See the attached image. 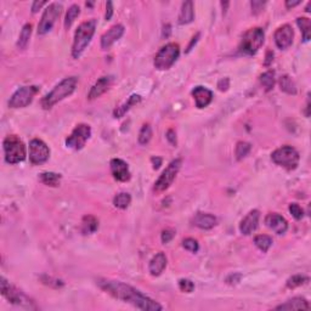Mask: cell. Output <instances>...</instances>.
Listing matches in <instances>:
<instances>
[{"label": "cell", "mask_w": 311, "mask_h": 311, "mask_svg": "<svg viewBox=\"0 0 311 311\" xmlns=\"http://www.w3.org/2000/svg\"><path fill=\"white\" fill-rule=\"evenodd\" d=\"M151 138H152V128H151L150 124H143L140 133H139V143L146 145V143L150 142Z\"/></svg>", "instance_id": "obj_36"}, {"label": "cell", "mask_w": 311, "mask_h": 311, "mask_svg": "<svg viewBox=\"0 0 311 311\" xmlns=\"http://www.w3.org/2000/svg\"><path fill=\"white\" fill-rule=\"evenodd\" d=\"M217 218L208 213H197L192 218V224L197 226L198 229L210 230L217 225Z\"/></svg>", "instance_id": "obj_21"}, {"label": "cell", "mask_w": 311, "mask_h": 311, "mask_svg": "<svg viewBox=\"0 0 311 311\" xmlns=\"http://www.w3.org/2000/svg\"><path fill=\"white\" fill-rule=\"evenodd\" d=\"M254 243L263 253H266L272 246V238L267 235H258L255 236Z\"/></svg>", "instance_id": "obj_30"}, {"label": "cell", "mask_w": 311, "mask_h": 311, "mask_svg": "<svg viewBox=\"0 0 311 311\" xmlns=\"http://www.w3.org/2000/svg\"><path fill=\"white\" fill-rule=\"evenodd\" d=\"M79 14H80L79 6L76 5V4L72 5L66 14V18H64V27L66 28L71 27V26L73 25L74 21H76V18L79 16Z\"/></svg>", "instance_id": "obj_34"}, {"label": "cell", "mask_w": 311, "mask_h": 311, "mask_svg": "<svg viewBox=\"0 0 311 311\" xmlns=\"http://www.w3.org/2000/svg\"><path fill=\"white\" fill-rule=\"evenodd\" d=\"M179 288H180L181 292L184 293H192L193 289H195V284H193L192 281L186 279L179 280Z\"/></svg>", "instance_id": "obj_39"}, {"label": "cell", "mask_w": 311, "mask_h": 311, "mask_svg": "<svg viewBox=\"0 0 311 311\" xmlns=\"http://www.w3.org/2000/svg\"><path fill=\"white\" fill-rule=\"evenodd\" d=\"M183 247L191 253H197L198 249H200V245H198V242L195 238H186V240H184Z\"/></svg>", "instance_id": "obj_38"}, {"label": "cell", "mask_w": 311, "mask_h": 311, "mask_svg": "<svg viewBox=\"0 0 311 311\" xmlns=\"http://www.w3.org/2000/svg\"><path fill=\"white\" fill-rule=\"evenodd\" d=\"M40 181L44 185L51 186V187H56L61 183V175L56 173H51V171H47V173L40 174Z\"/></svg>", "instance_id": "obj_27"}, {"label": "cell", "mask_w": 311, "mask_h": 311, "mask_svg": "<svg viewBox=\"0 0 311 311\" xmlns=\"http://www.w3.org/2000/svg\"><path fill=\"white\" fill-rule=\"evenodd\" d=\"M280 87H281L282 92L287 93V94L294 95L296 93L295 84H294V82L292 80V78L289 76L281 77V79H280Z\"/></svg>", "instance_id": "obj_32"}, {"label": "cell", "mask_w": 311, "mask_h": 311, "mask_svg": "<svg viewBox=\"0 0 311 311\" xmlns=\"http://www.w3.org/2000/svg\"><path fill=\"white\" fill-rule=\"evenodd\" d=\"M167 267V257L164 253L159 252L151 259L148 270L152 276H159Z\"/></svg>", "instance_id": "obj_22"}, {"label": "cell", "mask_w": 311, "mask_h": 311, "mask_svg": "<svg viewBox=\"0 0 311 311\" xmlns=\"http://www.w3.org/2000/svg\"><path fill=\"white\" fill-rule=\"evenodd\" d=\"M96 25V20L92 18V20L80 23L79 27L77 28L76 34H74L73 47H72V56H73V59H79L80 55L84 52L88 45L90 44L95 34Z\"/></svg>", "instance_id": "obj_3"}, {"label": "cell", "mask_w": 311, "mask_h": 311, "mask_svg": "<svg viewBox=\"0 0 311 311\" xmlns=\"http://www.w3.org/2000/svg\"><path fill=\"white\" fill-rule=\"evenodd\" d=\"M299 153L292 146H282L274 151L271 155V159L275 164L287 169V171H294L299 163Z\"/></svg>", "instance_id": "obj_7"}, {"label": "cell", "mask_w": 311, "mask_h": 311, "mask_svg": "<svg viewBox=\"0 0 311 311\" xmlns=\"http://www.w3.org/2000/svg\"><path fill=\"white\" fill-rule=\"evenodd\" d=\"M99 229V220L94 215H85L82 220V233L92 235Z\"/></svg>", "instance_id": "obj_26"}, {"label": "cell", "mask_w": 311, "mask_h": 311, "mask_svg": "<svg viewBox=\"0 0 311 311\" xmlns=\"http://www.w3.org/2000/svg\"><path fill=\"white\" fill-rule=\"evenodd\" d=\"M3 146L4 152H5V161L9 164H17L26 159V156H27L26 146L18 136H6L3 142Z\"/></svg>", "instance_id": "obj_5"}, {"label": "cell", "mask_w": 311, "mask_h": 311, "mask_svg": "<svg viewBox=\"0 0 311 311\" xmlns=\"http://www.w3.org/2000/svg\"><path fill=\"white\" fill-rule=\"evenodd\" d=\"M124 34V27L122 25H114L101 37L102 50H109L117 40L122 38Z\"/></svg>", "instance_id": "obj_18"}, {"label": "cell", "mask_w": 311, "mask_h": 311, "mask_svg": "<svg viewBox=\"0 0 311 311\" xmlns=\"http://www.w3.org/2000/svg\"><path fill=\"white\" fill-rule=\"evenodd\" d=\"M47 4V1H34L32 5V13L35 14L39 11V9H42V6H44Z\"/></svg>", "instance_id": "obj_45"}, {"label": "cell", "mask_w": 311, "mask_h": 311, "mask_svg": "<svg viewBox=\"0 0 311 311\" xmlns=\"http://www.w3.org/2000/svg\"><path fill=\"white\" fill-rule=\"evenodd\" d=\"M198 37H200V34H197V35H196V37H193V38H192V42H191V44L188 45V47H187V52L190 51L191 49H192V45H193V44H196V42H197Z\"/></svg>", "instance_id": "obj_48"}, {"label": "cell", "mask_w": 311, "mask_h": 311, "mask_svg": "<svg viewBox=\"0 0 311 311\" xmlns=\"http://www.w3.org/2000/svg\"><path fill=\"white\" fill-rule=\"evenodd\" d=\"M151 162H152L153 164V169H158L162 164V159L158 158V157H152Z\"/></svg>", "instance_id": "obj_46"}, {"label": "cell", "mask_w": 311, "mask_h": 311, "mask_svg": "<svg viewBox=\"0 0 311 311\" xmlns=\"http://www.w3.org/2000/svg\"><path fill=\"white\" fill-rule=\"evenodd\" d=\"M289 213L293 215V218L295 220H301L304 217L303 208H301L299 204H296V203H292V204H289Z\"/></svg>", "instance_id": "obj_40"}, {"label": "cell", "mask_w": 311, "mask_h": 311, "mask_svg": "<svg viewBox=\"0 0 311 311\" xmlns=\"http://www.w3.org/2000/svg\"><path fill=\"white\" fill-rule=\"evenodd\" d=\"M265 224L269 229H271L277 235H283L288 230V222L282 215L277 213H271L265 218Z\"/></svg>", "instance_id": "obj_17"}, {"label": "cell", "mask_w": 311, "mask_h": 311, "mask_svg": "<svg viewBox=\"0 0 311 311\" xmlns=\"http://www.w3.org/2000/svg\"><path fill=\"white\" fill-rule=\"evenodd\" d=\"M112 15H113V4L111 1H107L106 4V20L109 21L112 18Z\"/></svg>", "instance_id": "obj_44"}, {"label": "cell", "mask_w": 311, "mask_h": 311, "mask_svg": "<svg viewBox=\"0 0 311 311\" xmlns=\"http://www.w3.org/2000/svg\"><path fill=\"white\" fill-rule=\"evenodd\" d=\"M50 157V150L40 139H33L30 142V161L34 166L45 163Z\"/></svg>", "instance_id": "obj_13"}, {"label": "cell", "mask_w": 311, "mask_h": 311, "mask_svg": "<svg viewBox=\"0 0 311 311\" xmlns=\"http://www.w3.org/2000/svg\"><path fill=\"white\" fill-rule=\"evenodd\" d=\"M250 6H252V13L254 14V15H257V14H259L260 11L264 9L265 6V1H259V0H254V1H252L250 3Z\"/></svg>", "instance_id": "obj_42"}, {"label": "cell", "mask_w": 311, "mask_h": 311, "mask_svg": "<svg viewBox=\"0 0 311 311\" xmlns=\"http://www.w3.org/2000/svg\"><path fill=\"white\" fill-rule=\"evenodd\" d=\"M78 85L77 77H68L59 83L49 94L45 95L42 100V107L44 109H50L57 102L62 101L66 97L71 96Z\"/></svg>", "instance_id": "obj_2"}, {"label": "cell", "mask_w": 311, "mask_h": 311, "mask_svg": "<svg viewBox=\"0 0 311 311\" xmlns=\"http://www.w3.org/2000/svg\"><path fill=\"white\" fill-rule=\"evenodd\" d=\"M181 164H183L181 159H174V161L167 167L166 171L162 173V175L159 176L158 180L156 181L155 184V190L157 191V192H163V191L168 190V188L171 187L174 179L176 178L179 171H180Z\"/></svg>", "instance_id": "obj_11"}, {"label": "cell", "mask_w": 311, "mask_h": 311, "mask_svg": "<svg viewBox=\"0 0 311 311\" xmlns=\"http://www.w3.org/2000/svg\"><path fill=\"white\" fill-rule=\"evenodd\" d=\"M131 202V196L126 192H121L114 197L113 204L116 208L119 209H126Z\"/></svg>", "instance_id": "obj_31"}, {"label": "cell", "mask_w": 311, "mask_h": 311, "mask_svg": "<svg viewBox=\"0 0 311 311\" xmlns=\"http://www.w3.org/2000/svg\"><path fill=\"white\" fill-rule=\"evenodd\" d=\"M195 20V10H193L192 1H185L181 6L180 15H179V25H188Z\"/></svg>", "instance_id": "obj_24"}, {"label": "cell", "mask_w": 311, "mask_h": 311, "mask_svg": "<svg viewBox=\"0 0 311 311\" xmlns=\"http://www.w3.org/2000/svg\"><path fill=\"white\" fill-rule=\"evenodd\" d=\"M112 82H113V77L112 76L101 77V78L97 79V82L93 85L92 89H90L89 95H88V99L94 100L101 96L102 94H105V93L109 90V88L111 87Z\"/></svg>", "instance_id": "obj_19"}, {"label": "cell", "mask_w": 311, "mask_h": 311, "mask_svg": "<svg viewBox=\"0 0 311 311\" xmlns=\"http://www.w3.org/2000/svg\"><path fill=\"white\" fill-rule=\"evenodd\" d=\"M296 25L303 33L304 42H309L311 37V21L308 17H299L296 18Z\"/></svg>", "instance_id": "obj_29"}, {"label": "cell", "mask_w": 311, "mask_h": 311, "mask_svg": "<svg viewBox=\"0 0 311 311\" xmlns=\"http://www.w3.org/2000/svg\"><path fill=\"white\" fill-rule=\"evenodd\" d=\"M140 101H141L140 95H136V94L131 95V96L126 100L125 104H123L122 106L117 107V109H114V112H113L114 118H122V117H123L124 114H125L126 112L131 109V107L135 106V105H138Z\"/></svg>", "instance_id": "obj_25"}, {"label": "cell", "mask_w": 311, "mask_h": 311, "mask_svg": "<svg viewBox=\"0 0 311 311\" xmlns=\"http://www.w3.org/2000/svg\"><path fill=\"white\" fill-rule=\"evenodd\" d=\"M179 55H180L179 45L175 43H169L157 52L153 63H155L156 68L159 69V71H166L175 63L176 60L179 59Z\"/></svg>", "instance_id": "obj_8"}, {"label": "cell", "mask_w": 311, "mask_h": 311, "mask_svg": "<svg viewBox=\"0 0 311 311\" xmlns=\"http://www.w3.org/2000/svg\"><path fill=\"white\" fill-rule=\"evenodd\" d=\"M192 96L198 109H204L213 101L212 90L207 89L204 87H196L192 90Z\"/></svg>", "instance_id": "obj_20"}, {"label": "cell", "mask_w": 311, "mask_h": 311, "mask_svg": "<svg viewBox=\"0 0 311 311\" xmlns=\"http://www.w3.org/2000/svg\"><path fill=\"white\" fill-rule=\"evenodd\" d=\"M31 34H32V25L27 23V25L23 26L22 31H21V33H20V37H18V40H17L18 49L23 50L27 47L28 42H30Z\"/></svg>", "instance_id": "obj_28"}, {"label": "cell", "mask_w": 311, "mask_h": 311, "mask_svg": "<svg viewBox=\"0 0 311 311\" xmlns=\"http://www.w3.org/2000/svg\"><path fill=\"white\" fill-rule=\"evenodd\" d=\"M111 166V173L113 175V178L116 179L117 181H121V183H126V181L130 180V171H129V167L126 164V162H124L123 159L121 158H113L109 163Z\"/></svg>", "instance_id": "obj_15"}, {"label": "cell", "mask_w": 311, "mask_h": 311, "mask_svg": "<svg viewBox=\"0 0 311 311\" xmlns=\"http://www.w3.org/2000/svg\"><path fill=\"white\" fill-rule=\"evenodd\" d=\"M39 92L38 87H22L14 93L11 96L10 101H9V106L11 109H23L27 107L28 105L32 104L33 99H34L35 94Z\"/></svg>", "instance_id": "obj_12"}, {"label": "cell", "mask_w": 311, "mask_h": 311, "mask_svg": "<svg viewBox=\"0 0 311 311\" xmlns=\"http://www.w3.org/2000/svg\"><path fill=\"white\" fill-rule=\"evenodd\" d=\"M97 284H99V287L102 291L109 293L113 298L124 301V303L130 304L134 308L140 309V310L161 311L163 309L162 305H159L157 301L151 299L150 296L145 295L139 289L124 283V282L114 281V280L99 279L97 280Z\"/></svg>", "instance_id": "obj_1"}, {"label": "cell", "mask_w": 311, "mask_h": 311, "mask_svg": "<svg viewBox=\"0 0 311 311\" xmlns=\"http://www.w3.org/2000/svg\"><path fill=\"white\" fill-rule=\"evenodd\" d=\"M259 219H260L259 210L257 209L250 210V212L243 218L242 221H241L240 231L246 236L253 233V232L258 229V226H259Z\"/></svg>", "instance_id": "obj_16"}, {"label": "cell", "mask_w": 311, "mask_h": 311, "mask_svg": "<svg viewBox=\"0 0 311 311\" xmlns=\"http://www.w3.org/2000/svg\"><path fill=\"white\" fill-rule=\"evenodd\" d=\"M250 148H252L250 143L246 142V141H240V142H237L235 151L237 161H241V159H243L245 157H247L248 153L250 152Z\"/></svg>", "instance_id": "obj_35"}, {"label": "cell", "mask_w": 311, "mask_h": 311, "mask_svg": "<svg viewBox=\"0 0 311 311\" xmlns=\"http://www.w3.org/2000/svg\"><path fill=\"white\" fill-rule=\"evenodd\" d=\"M310 309V304L305 298L301 296H296V298L291 299V300L286 301V303L281 304V305L276 306V310H309Z\"/></svg>", "instance_id": "obj_23"}, {"label": "cell", "mask_w": 311, "mask_h": 311, "mask_svg": "<svg viewBox=\"0 0 311 311\" xmlns=\"http://www.w3.org/2000/svg\"><path fill=\"white\" fill-rule=\"evenodd\" d=\"M62 11V4L60 3H52L47 6L44 10L42 16V20H40L39 25H38V34L44 35L47 34V32L52 30L55 22H56L57 18L60 17Z\"/></svg>", "instance_id": "obj_9"}, {"label": "cell", "mask_w": 311, "mask_h": 311, "mask_svg": "<svg viewBox=\"0 0 311 311\" xmlns=\"http://www.w3.org/2000/svg\"><path fill=\"white\" fill-rule=\"evenodd\" d=\"M175 236V231L173 229H167L162 232V242L166 245V243H169Z\"/></svg>", "instance_id": "obj_41"}, {"label": "cell", "mask_w": 311, "mask_h": 311, "mask_svg": "<svg viewBox=\"0 0 311 311\" xmlns=\"http://www.w3.org/2000/svg\"><path fill=\"white\" fill-rule=\"evenodd\" d=\"M308 281H309L308 277L303 276V275H294V276H292L291 279L287 281V287L293 289V288H296V287L303 286V284L306 283Z\"/></svg>", "instance_id": "obj_37"}, {"label": "cell", "mask_w": 311, "mask_h": 311, "mask_svg": "<svg viewBox=\"0 0 311 311\" xmlns=\"http://www.w3.org/2000/svg\"><path fill=\"white\" fill-rule=\"evenodd\" d=\"M167 139H168V141L171 145L176 146V133L173 129H169V130L167 131Z\"/></svg>", "instance_id": "obj_43"}, {"label": "cell", "mask_w": 311, "mask_h": 311, "mask_svg": "<svg viewBox=\"0 0 311 311\" xmlns=\"http://www.w3.org/2000/svg\"><path fill=\"white\" fill-rule=\"evenodd\" d=\"M264 40L265 33L262 28H250V30H248L247 32L243 34L242 40H241L240 43V47H238V50H240L241 54L254 55L257 54L258 50L264 44Z\"/></svg>", "instance_id": "obj_6"}, {"label": "cell", "mask_w": 311, "mask_h": 311, "mask_svg": "<svg viewBox=\"0 0 311 311\" xmlns=\"http://www.w3.org/2000/svg\"><path fill=\"white\" fill-rule=\"evenodd\" d=\"M260 83L264 87L265 92H270L274 89L275 85V73L272 71H267L260 76Z\"/></svg>", "instance_id": "obj_33"}, {"label": "cell", "mask_w": 311, "mask_h": 311, "mask_svg": "<svg viewBox=\"0 0 311 311\" xmlns=\"http://www.w3.org/2000/svg\"><path fill=\"white\" fill-rule=\"evenodd\" d=\"M275 43H276L277 47L281 50L288 49L293 43L294 32L293 28L289 25H283L280 28H277V31L275 32Z\"/></svg>", "instance_id": "obj_14"}, {"label": "cell", "mask_w": 311, "mask_h": 311, "mask_svg": "<svg viewBox=\"0 0 311 311\" xmlns=\"http://www.w3.org/2000/svg\"><path fill=\"white\" fill-rule=\"evenodd\" d=\"M299 4H301L300 0H296V1H291V0H288V1H286V8L292 9V8H294V6L299 5Z\"/></svg>", "instance_id": "obj_47"}, {"label": "cell", "mask_w": 311, "mask_h": 311, "mask_svg": "<svg viewBox=\"0 0 311 311\" xmlns=\"http://www.w3.org/2000/svg\"><path fill=\"white\" fill-rule=\"evenodd\" d=\"M1 294L10 301L13 305L20 306L22 309H27V310H37L38 306L35 305L34 301L23 293L22 291H20L18 288H16L15 286L10 283L9 281H6L4 277H1Z\"/></svg>", "instance_id": "obj_4"}, {"label": "cell", "mask_w": 311, "mask_h": 311, "mask_svg": "<svg viewBox=\"0 0 311 311\" xmlns=\"http://www.w3.org/2000/svg\"><path fill=\"white\" fill-rule=\"evenodd\" d=\"M92 136V128L88 124H79L66 139V146L72 150H82Z\"/></svg>", "instance_id": "obj_10"}]
</instances>
